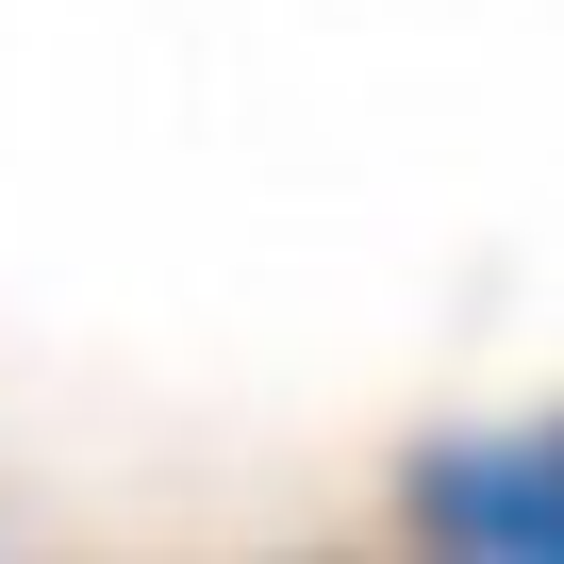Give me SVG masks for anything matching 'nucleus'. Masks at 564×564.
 <instances>
[{"instance_id": "nucleus-1", "label": "nucleus", "mask_w": 564, "mask_h": 564, "mask_svg": "<svg viewBox=\"0 0 564 564\" xmlns=\"http://www.w3.org/2000/svg\"><path fill=\"white\" fill-rule=\"evenodd\" d=\"M415 531L432 547H481V564H564V432L432 448L415 465Z\"/></svg>"}]
</instances>
